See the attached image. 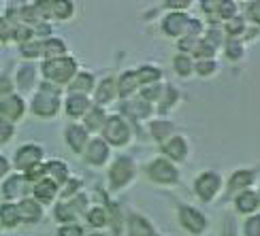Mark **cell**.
Here are the masks:
<instances>
[{
	"instance_id": "6da1fadb",
	"label": "cell",
	"mask_w": 260,
	"mask_h": 236,
	"mask_svg": "<svg viewBox=\"0 0 260 236\" xmlns=\"http://www.w3.org/2000/svg\"><path fill=\"white\" fill-rule=\"evenodd\" d=\"M75 68H77L75 60H71V58H58V60H49L45 66H43V72H45V77H49L51 81L64 83V81H69L73 77Z\"/></svg>"
},
{
	"instance_id": "7a4b0ae2",
	"label": "cell",
	"mask_w": 260,
	"mask_h": 236,
	"mask_svg": "<svg viewBox=\"0 0 260 236\" xmlns=\"http://www.w3.org/2000/svg\"><path fill=\"white\" fill-rule=\"evenodd\" d=\"M58 90H53L51 85H43L41 88V94L35 98L32 102V109H35L37 115H43V117H49L58 111Z\"/></svg>"
},
{
	"instance_id": "3957f363",
	"label": "cell",
	"mask_w": 260,
	"mask_h": 236,
	"mask_svg": "<svg viewBox=\"0 0 260 236\" xmlns=\"http://www.w3.org/2000/svg\"><path fill=\"white\" fill-rule=\"evenodd\" d=\"M105 136H107V141L109 143L122 145V143H126V138H128V128H126V124L120 120V117H111V120L107 122V126H105Z\"/></svg>"
},
{
	"instance_id": "277c9868",
	"label": "cell",
	"mask_w": 260,
	"mask_h": 236,
	"mask_svg": "<svg viewBox=\"0 0 260 236\" xmlns=\"http://www.w3.org/2000/svg\"><path fill=\"white\" fill-rule=\"evenodd\" d=\"M149 177L154 181H160V183H171V181L177 179V170L165 160H156L149 166Z\"/></svg>"
},
{
	"instance_id": "5b68a950",
	"label": "cell",
	"mask_w": 260,
	"mask_h": 236,
	"mask_svg": "<svg viewBox=\"0 0 260 236\" xmlns=\"http://www.w3.org/2000/svg\"><path fill=\"white\" fill-rule=\"evenodd\" d=\"M130 177H133V162H130L128 158H120L115 162V166L111 168V183L115 187H120Z\"/></svg>"
},
{
	"instance_id": "8992f818",
	"label": "cell",
	"mask_w": 260,
	"mask_h": 236,
	"mask_svg": "<svg viewBox=\"0 0 260 236\" xmlns=\"http://www.w3.org/2000/svg\"><path fill=\"white\" fill-rule=\"evenodd\" d=\"M220 189V179L215 177L213 173H205L203 177H199L197 181V191H199V196L205 198V200H209L215 196V191Z\"/></svg>"
},
{
	"instance_id": "52a82bcc",
	"label": "cell",
	"mask_w": 260,
	"mask_h": 236,
	"mask_svg": "<svg viewBox=\"0 0 260 236\" xmlns=\"http://www.w3.org/2000/svg\"><path fill=\"white\" fill-rule=\"evenodd\" d=\"M41 155H43V151L39 147H35V145H28V147H21L19 151H17V158H15V164L19 166V168H32L35 166L39 160H41Z\"/></svg>"
},
{
	"instance_id": "ba28073f",
	"label": "cell",
	"mask_w": 260,
	"mask_h": 236,
	"mask_svg": "<svg viewBox=\"0 0 260 236\" xmlns=\"http://www.w3.org/2000/svg\"><path fill=\"white\" fill-rule=\"evenodd\" d=\"M179 217H181V223L186 226L190 232H201L205 228V217L201 215L199 211H194L190 207H183L181 213H179Z\"/></svg>"
},
{
	"instance_id": "9c48e42d",
	"label": "cell",
	"mask_w": 260,
	"mask_h": 236,
	"mask_svg": "<svg viewBox=\"0 0 260 236\" xmlns=\"http://www.w3.org/2000/svg\"><path fill=\"white\" fill-rule=\"evenodd\" d=\"M190 26V19L183 15V13H173L165 19V30L169 32V34L173 36H177L181 34V32H186V28Z\"/></svg>"
},
{
	"instance_id": "30bf717a",
	"label": "cell",
	"mask_w": 260,
	"mask_h": 236,
	"mask_svg": "<svg viewBox=\"0 0 260 236\" xmlns=\"http://www.w3.org/2000/svg\"><path fill=\"white\" fill-rule=\"evenodd\" d=\"M21 111H24V102H21V98H17V96H9V98L0 102V113L11 117V120H17Z\"/></svg>"
},
{
	"instance_id": "8fae6325",
	"label": "cell",
	"mask_w": 260,
	"mask_h": 236,
	"mask_svg": "<svg viewBox=\"0 0 260 236\" xmlns=\"http://www.w3.org/2000/svg\"><path fill=\"white\" fill-rule=\"evenodd\" d=\"M17 213H19V219H26V221H37L41 217V209L35 200H24L17 207Z\"/></svg>"
},
{
	"instance_id": "7c38bea8",
	"label": "cell",
	"mask_w": 260,
	"mask_h": 236,
	"mask_svg": "<svg viewBox=\"0 0 260 236\" xmlns=\"http://www.w3.org/2000/svg\"><path fill=\"white\" fill-rule=\"evenodd\" d=\"M67 141L69 145L75 149V151H81L83 145H85V130L79 126H71L67 130Z\"/></svg>"
},
{
	"instance_id": "4fadbf2b",
	"label": "cell",
	"mask_w": 260,
	"mask_h": 236,
	"mask_svg": "<svg viewBox=\"0 0 260 236\" xmlns=\"http://www.w3.org/2000/svg\"><path fill=\"white\" fill-rule=\"evenodd\" d=\"M85 109H88V98H85V96L73 94L71 98H69V102H67V111H69V115H73V117L83 115Z\"/></svg>"
},
{
	"instance_id": "5bb4252c",
	"label": "cell",
	"mask_w": 260,
	"mask_h": 236,
	"mask_svg": "<svg viewBox=\"0 0 260 236\" xmlns=\"http://www.w3.org/2000/svg\"><path fill=\"white\" fill-rule=\"evenodd\" d=\"M107 145L103 141H94L90 143V149H88V158H90V162L94 164H103L105 160H107Z\"/></svg>"
},
{
	"instance_id": "9a60e30c",
	"label": "cell",
	"mask_w": 260,
	"mask_h": 236,
	"mask_svg": "<svg viewBox=\"0 0 260 236\" xmlns=\"http://www.w3.org/2000/svg\"><path fill=\"white\" fill-rule=\"evenodd\" d=\"M35 194L39 200L49 202L53 196H56V183H53V181H39L37 187H35Z\"/></svg>"
},
{
	"instance_id": "2e32d148",
	"label": "cell",
	"mask_w": 260,
	"mask_h": 236,
	"mask_svg": "<svg viewBox=\"0 0 260 236\" xmlns=\"http://www.w3.org/2000/svg\"><path fill=\"white\" fill-rule=\"evenodd\" d=\"M130 236H154V230L145 219L133 217L130 219Z\"/></svg>"
},
{
	"instance_id": "e0dca14e",
	"label": "cell",
	"mask_w": 260,
	"mask_h": 236,
	"mask_svg": "<svg viewBox=\"0 0 260 236\" xmlns=\"http://www.w3.org/2000/svg\"><path fill=\"white\" fill-rule=\"evenodd\" d=\"M258 207V196L252 194V191H243V194L237 198V209H239L241 213H250Z\"/></svg>"
},
{
	"instance_id": "ac0fdd59",
	"label": "cell",
	"mask_w": 260,
	"mask_h": 236,
	"mask_svg": "<svg viewBox=\"0 0 260 236\" xmlns=\"http://www.w3.org/2000/svg\"><path fill=\"white\" fill-rule=\"evenodd\" d=\"M165 151L171 155V158H175V160H181L183 155H186V143H183V138L175 136L173 141H169L165 145Z\"/></svg>"
},
{
	"instance_id": "d6986e66",
	"label": "cell",
	"mask_w": 260,
	"mask_h": 236,
	"mask_svg": "<svg viewBox=\"0 0 260 236\" xmlns=\"http://www.w3.org/2000/svg\"><path fill=\"white\" fill-rule=\"evenodd\" d=\"M21 191H24V179L21 177H11L7 181V185H5V196L7 198H15L19 196Z\"/></svg>"
},
{
	"instance_id": "ffe728a7",
	"label": "cell",
	"mask_w": 260,
	"mask_h": 236,
	"mask_svg": "<svg viewBox=\"0 0 260 236\" xmlns=\"http://www.w3.org/2000/svg\"><path fill=\"white\" fill-rule=\"evenodd\" d=\"M0 219H3L5 226H15V223L19 221L17 207H13V205H5L3 211H0Z\"/></svg>"
},
{
	"instance_id": "44dd1931",
	"label": "cell",
	"mask_w": 260,
	"mask_h": 236,
	"mask_svg": "<svg viewBox=\"0 0 260 236\" xmlns=\"http://www.w3.org/2000/svg\"><path fill=\"white\" fill-rule=\"evenodd\" d=\"M137 83H139L137 74H135V72H126L124 77H122V81H120V92H122V96H128L130 92L137 88Z\"/></svg>"
},
{
	"instance_id": "7402d4cb",
	"label": "cell",
	"mask_w": 260,
	"mask_h": 236,
	"mask_svg": "<svg viewBox=\"0 0 260 236\" xmlns=\"http://www.w3.org/2000/svg\"><path fill=\"white\" fill-rule=\"evenodd\" d=\"M252 181V173H247V170H239V173H235L233 179H231V189H239L243 185H250Z\"/></svg>"
},
{
	"instance_id": "603a6c76",
	"label": "cell",
	"mask_w": 260,
	"mask_h": 236,
	"mask_svg": "<svg viewBox=\"0 0 260 236\" xmlns=\"http://www.w3.org/2000/svg\"><path fill=\"white\" fill-rule=\"evenodd\" d=\"M43 53L49 58H56V56H62L64 53V43L62 41H47L43 45Z\"/></svg>"
},
{
	"instance_id": "cb8c5ba5",
	"label": "cell",
	"mask_w": 260,
	"mask_h": 236,
	"mask_svg": "<svg viewBox=\"0 0 260 236\" xmlns=\"http://www.w3.org/2000/svg\"><path fill=\"white\" fill-rule=\"evenodd\" d=\"M111 98H113V81L105 79L103 85H101V90H99V94H96V100H99V102H109Z\"/></svg>"
},
{
	"instance_id": "d4e9b609",
	"label": "cell",
	"mask_w": 260,
	"mask_h": 236,
	"mask_svg": "<svg viewBox=\"0 0 260 236\" xmlns=\"http://www.w3.org/2000/svg\"><path fill=\"white\" fill-rule=\"evenodd\" d=\"M135 74H137L139 83H151V81H156L160 77V70L151 68V66H143V68H141L139 72H135Z\"/></svg>"
},
{
	"instance_id": "484cf974",
	"label": "cell",
	"mask_w": 260,
	"mask_h": 236,
	"mask_svg": "<svg viewBox=\"0 0 260 236\" xmlns=\"http://www.w3.org/2000/svg\"><path fill=\"white\" fill-rule=\"evenodd\" d=\"M47 170L53 175L56 183H62V181L67 179V166H64L62 162H49V164H47Z\"/></svg>"
},
{
	"instance_id": "4316f807",
	"label": "cell",
	"mask_w": 260,
	"mask_h": 236,
	"mask_svg": "<svg viewBox=\"0 0 260 236\" xmlns=\"http://www.w3.org/2000/svg\"><path fill=\"white\" fill-rule=\"evenodd\" d=\"M103 122H105V115H103V111H101V109L90 111V115L85 117V124H88L90 130H96V128H101V124H103Z\"/></svg>"
},
{
	"instance_id": "83f0119b",
	"label": "cell",
	"mask_w": 260,
	"mask_h": 236,
	"mask_svg": "<svg viewBox=\"0 0 260 236\" xmlns=\"http://www.w3.org/2000/svg\"><path fill=\"white\" fill-rule=\"evenodd\" d=\"M71 88H73L75 92H77V90H79V92L90 90V88H92V74H79V77L71 83Z\"/></svg>"
},
{
	"instance_id": "f1b7e54d",
	"label": "cell",
	"mask_w": 260,
	"mask_h": 236,
	"mask_svg": "<svg viewBox=\"0 0 260 236\" xmlns=\"http://www.w3.org/2000/svg\"><path fill=\"white\" fill-rule=\"evenodd\" d=\"M51 9H53V13H56L58 17H69L71 13H73V5L71 3H67V0H60V3H53L51 5Z\"/></svg>"
},
{
	"instance_id": "f546056e",
	"label": "cell",
	"mask_w": 260,
	"mask_h": 236,
	"mask_svg": "<svg viewBox=\"0 0 260 236\" xmlns=\"http://www.w3.org/2000/svg\"><path fill=\"white\" fill-rule=\"evenodd\" d=\"M17 79H19L21 88H30L32 79H35V70H32V66H24V68H21L19 74H17Z\"/></svg>"
},
{
	"instance_id": "4dcf8cb0",
	"label": "cell",
	"mask_w": 260,
	"mask_h": 236,
	"mask_svg": "<svg viewBox=\"0 0 260 236\" xmlns=\"http://www.w3.org/2000/svg\"><path fill=\"white\" fill-rule=\"evenodd\" d=\"M90 223H92V226H105V223H107L105 211H103V209H94V211H90Z\"/></svg>"
},
{
	"instance_id": "1f68e13d",
	"label": "cell",
	"mask_w": 260,
	"mask_h": 236,
	"mask_svg": "<svg viewBox=\"0 0 260 236\" xmlns=\"http://www.w3.org/2000/svg\"><path fill=\"white\" fill-rule=\"evenodd\" d=\"M175 68H177V72H181V74H188V72L192 70V62H190L186 56H179V58H175Z\"/></svg>"
},
{
	"instance_id": "d6a6232c",
	"label": "cell",
	"mask_w": 260,
	"mask_h": 236,
	"mask_svg": "<svg viewBox=\"0 0 260 236\" xmlns=\"http://www.w3.org/2000/svg\"><path fill=\"white\" fill-rule=\"evenodd\" d=\"M151 130H154V136H156V138H165L167 134H171L173 126H171V124H162V122H158V124H154V128H151Z\"/></svg>"
},
{
	"instance_id": "836d02e7",
	"label": "cell",
	"mask_w": 260,
	"mask_h": 236,
	"mask_svg": "<svg viewBox=\"0 0 260 236\" xmlns=\"http://www.w3.org/2000/svg\"><path fill=\"white\" fill-rule=\"evenodd\" d=\"M124 109L128 111V113H135L137 117H141V115H147V111H149V106L143 102V104H141V102H137V104H126L124 106Z\"/></svg>"
},
{
	"instance_id": "e575fe53",
	"label": "cell",
	"mask_w": 260,
	"mask_h": 236,
	"mask_svg": "<svg viewBox=\"0 0 260 236\" xmlns=\"http://www.w3.org/2000/svg\"><path fill=\"white\" fill-rule=\"evenodd\" d=\"M11 134H13V128H11V124H9V122H5L3 117H0V143L9 141Z\"/></svg>"
},
{
	"instance_id": "d590c367",
	"label": "cell",
	"mask_w": 260,
	"mask_h": 236,
	"mask_svg": "<svg viewBox=\"0 0 260 236\" xmlns=\"http://www.w3.org/2000/svg\"><path fill=\"white\" fill-rule=\"evenodd\" d=\"M226 28H229L231 34H239V32H243V19L241 17H233V19H229Z\"/></svg>"
},
{
	"instance_id": "8d00e7d4",
	"label": "cell",
	"mask_w": 260,
	"mask_h": 236,
	"mask_svg": "<svg viewBox=\"0 0 260 236\" xmlns=\"http://www.w3.org/2000/svg\"><path fill=\"white\" fill-rule=\"evenodd\" d=\"M247 236H260V217H252L250 221H247Z\"/></svg>"
},
{
	"instance_id": "74e56055",
	"label": "cell",
	"mask_w": 260,
	"mask_h": 236,
	"mask_svg": "<svg viewBox=\"0 0 260 236\" xmlns=\"http://www.w3.org/2000/svg\"><path fill=\"white\" fill-rule=\"evenodd\" d=\"M194 53H197V56L207 58V56H213V47L209 45V43H197V49H194Z\"/></svg>"
},
{
	"instance_id": "f35d334b",
	"label": "cell",
	"mask_w": 260,
	"mask_h": 236,
	"mask_svg": "<svg viewBox=\"0 0 260 236\" xmlns=\"http://www.w3.org/2000/svg\"><path fill=\"white\" fill-rule=\"evenodd\" d=\"M218 9H220L218 15L233 19V13H235V5H233V3H218Z\"/></svg>"
},
{
	"instance_id": "ab89813d",
	"label": "cell",
	"mask_w": 260,
	"mask_h": 236,
	"mask_svg": "<svg viewBox=\"0 0 260 236\" xmlns=\"http://www.w3.org/2000/svg\"><path fill=\"white\" fill-rule=\"evenodd\" d=\"M56 213H58V217H60L62 221H67V219H73V215H75V211H73V207L69 209V207H64V205H60Z\"/></svg>"
},
{
	"instance_id": "60d3db41",
	"label": "cell",
	"mask_w": 260,
	"mask_h": 236,
	"mask_svg": "<svg viewBox=\"0 0 260 236\" xmlns=\"http://www.w3.org/2000/svg\"><path fill=\"white\" fill-rule=\"evenodd\" d=\"M43 51L41 45H37V43H30V45H24V56L32 58V56H39V53Z\"/></svg>"
},
{
	"instance_id": "b9f144b4",
	"label": "cell",
	"mask_w": 260,
	"mask_h": 236,
	"mask_svg": "<svg viewBox=\"0 0 260 236\" xmlns=\"http://www.w3.org/2000/svg\"><path fill=\"white\" fill-rule=\"evenodd\" d=\"M45 166H41V164H35V166H32L30 170H28V179H39V177H43V175H45Z\"/></svg>"
},
{
	"instance_id": "7bdbcfd3",
	"label": "cell",
	"mask_w": 260,
	"mask_h": 236,
	"mask_svg": "<svg viewBox=\"0 0 260 236\" xmlns=\"http://www.w3.org/2000/svg\"><path fill=\"white\" fill-rule=\"evenodd\" d=\"M60 236H81V228L79 226H64L60 230Z\"/></svg>"
},
{
	"instance_id": "ee69618b",
	"label": "cell",
	"mask_w": 260,
	"mask_h": 236,
	"mask_svg": "<svg viewBox=\"0 0 260 236\" xmlns=\"http://www.w3.org/2000/svg\"><path fill=\"white\" fill-rule=\"evenodd\" d=\"M213 66H215L213 62L203 60V62H199V64H197V70H199L201 74H207V72H213Z\"/></svg>"
},
{
	"instance_id": "f6af8a7d",
	"label": "cell",
	"mask_w": 260,
	"mask_h": 236,
	"mask_svg": "<svg viewBox=\"0 0 260 236\" xmlns=\"http://www.w3.org/2000/svg\"><path fill=\"white\" fill-rule=\"evenodd\" d=\"M250 15L254 21H260V3H252L250 5Z\"/></svg>"
},
{
	"instance_id": "bcb514c9",
	"label": "cell",
	"mask_w": 260,
	"mask_h": 236,
	"mask_svg": "<svg viewBox=\"0 0 260 236\" xmlns=\"http://www.w3.org/2000/svg\"><path fill=\"white\" fill-rule=\"evenodd\" d=\"M229 56L231 58H239L241 56V47L237 45V43H231V45H229Z\"/></svg>"
},
{
	"instance_id": "7dc6e473",
	"label": "cell",
	"mask_w": 260,
	"mask_h": 236,
	"mask_svg": "<svg viewBox=\"0 0 260 236\" xmlns=\"http://www.w3.org/2000/svg\"><path fill=\"white\" fill-rule=\"evenodd\" d=\"M11 90V83L7 79H0V92H9Z\"/></svg>"
},
{
	"instance_id": "c3c4849f",
	"label": "cell",
	"mask_w": 260,
	"mask_h": 236,
	"mask_svg": "<svg viewBox=\"0 0 260 236\" xmlns=\"http://www.w3.org/2000/svg\"><path fill=\"white\" fill-rule=\"evenodd\" d=\"M7 168H9V166H7V160H5V158H0V177L7 173Z\"/></svg>"
},
{
	"instance_id": "681fc988",
	"label": "cell",
	"mask_w": 260,
	"mask_h": 236,
	"mask_svg": "<svg viewBox=\"0 0 260 236\" xmlns=\"http://www.w3.org/2000/svg\"><path fill=\"white\" fill-rule=\"evenodd\" d=\"M188 3H171V7H186Z\"/></svg>"
},
{
	"instance_id": "f907efd6",
	"label": "cell",
	"mask_w": 260,
	"mask_h": 236,
	"mask_svg": "<svg viewBox=\"0 0 260 236\" xmlns=\"http://www.w3.org/2000/svg\"><path fill=\"white\" fill-rule=\"evenodd\" d=\"M0 223H3V219H0Z\"/></svg>"
}]
</instances>
